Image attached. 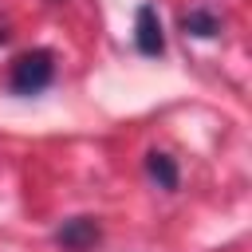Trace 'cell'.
Returning a JSON list of instances; mask_svg holds the SVG:
<instances>
[{"label":"cell","mask_w":252,"mask_h":252,"mask_svg":"<svg viewBox=\"0 0 252 252\" xmlns=\"http://www.w3.org/2000/svg\"><path fill=\"white\" fill-rule=\"evenodd\" d=\"M55 79V59L51 51H28L12 63V75H8V87L16 94H39L43 87H51Z\"/></svg>","instance_id":"6da1fadb"},{"label":"cell","mask_w":252,"mask_h":252,"mask_svg":"<svg viewBox=\"0 0 252 252\" xmlns=\"http://www.w3.org/2000/svg\"><path fill=\"white\" fill-rule=\"evenodd\" d=\"M134 43L150 59L165 51V35H161V20H158V8L154 4H142L138 16H134Z\"/></svg>","instance_id":"7a4b0ae2"},{"label":"cell","mask_w":252,"mask_h":252,"mask_svg":"<svg viewBox=\"0 0 252 252\" xmlns=\"http://www.w3.org/2000/svg\"><path fill=\"white\" fill-rule=\"evenodd\" d=\"M55 240H59L63 248H71V252H83V248H91V244L98 240V224H94L91 217H75V220H63V228L55 232Z\"/></svg>","instance_id":"3957f363"},{"label":"cell","mask_w":252,"mask_h":252,"mask_svg":"<svg viewBox=\"0 0 252 252\" xmlns=\"http://www.w3.org/2000/svg\"><path fill=\"white\" fill-rule=\"evenodd\" d=\"M146 173L161 185V189H177V165H173V158L169 154H146Z\"/></svg>","instance_id":"277c9868"},{"label":"cell","mask_w":252,"mask_h":252,"mask_svg":"<svg viewBox=\"0 0 252 252\" xmlns=\"http://www.w3.org/2000/svg\"><path fill=\"white\" fill-rule=\"evenodd\" d=\"M181 28H185V35H201V39H209V35L220 32V20H217L213 12H205V8H193V12L181 16Z\"/></svg>","instance_id":"5b68a950"}]
</instances>
